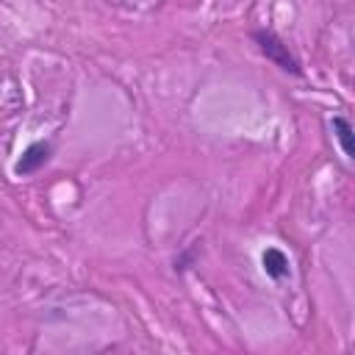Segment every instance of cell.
I'll list each match as a JSON object with an SVG mask.
<instances>
[{"label": "cell", "instance_id": "cell-1", "mask_svg": "<svg viewBox=\"0 0 355 355\" xmlns=\"http://www.w3.org/2000/svg\"><path fill=\"white\" fill-rule=\"evenodd\" d=\"M252 39H255V44L261 47V53H263L275 67H280V69L288 72V75H302L300 61L288 53V44H283V39H280L277 33H272V31H252Z\"/></svg>", "mask_w": 355, "mask_h": 355}, {"label": "cell", "instance_id": "cell-2", "mask_svg": "<svg viewBox=\"0 0 355 355\" xmlns=\"http://www.w3.org/2000/svg\"><path fill=\"white\" fill-rule=\"evenodd\" d=\"M50 155H53V144H50V141H33V144H28L25 153L17 158L14 172H17V175H33V172H39V169L50 161Z\"/></svg>", "mask_w": 355, "mask_h": 355}, {"label": "cell", "instance_id": "cell-3", "mask_svg": "<svg viewBox=\"0 0 355 355\" xmlns=\"http://www.w3.org/2000/svg\"><path fill=\"white\" fill-rule=\"evenodd\" d=\"M261 266L266 272V277H272L275 283L291 277V263H288V255L280 250V247H266L263 255H261Z\"/></svg>", "mask_w": 355, "mask_h": 355}, {"label": "cell", "instance_id": "cell-4", "mask_svg": "<svg viewBox=\"0 0 355 355\" xmlns=\"http://www.w3.org/2000/svg\"><path fill=\"white\" fill-rule=\"evenodd\" d=\"M330 128H333V136H336V141H338L344 158L352 161V158H355V130H352L349 119L341 116V114H336V116L330 119Z\"/></svg>", "mask_w": 355, "mask_h": 355}]
</instances>
